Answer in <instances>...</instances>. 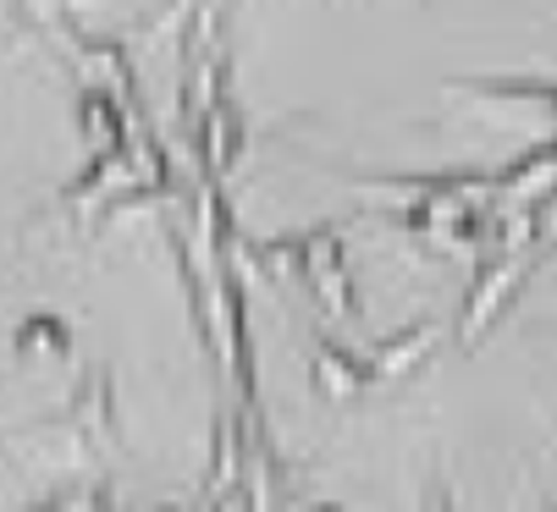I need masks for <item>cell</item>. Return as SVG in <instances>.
Wrapping results in <instances>:
<instances>
[{"label":"cell","instance_id":"obj_1","mask_svg":"<svg viewBox=\"0 0 557 512\" xmlns=\"http://www.w3.org/2000/svg\"><path fill=\"white\" fill-rule=\"evenodd\" d=\"M161 512H166V507H161Z\"/></svg>","mask_w":557,"mask_h":512}]
</instances>
